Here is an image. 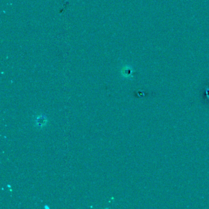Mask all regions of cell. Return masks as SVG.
Segmentation results:
<instances>
[{
	"label": "cell",
	"mask_w": 209,
	"mask_h": 209,
	"mask_svg": "<svg viewBox=\"0 0 209 209\" xmlns=\"http://www.w3.org/2000/svg\"><path fill=\"white\" fill-rule=\"evenodd\" d=\"M47 123V117L42 114L38 116L35 119V125L36 127L39 128H42L44 127Z\"/></svg>",
	"instance_id": "6da1fadb"
}]
</instances>
